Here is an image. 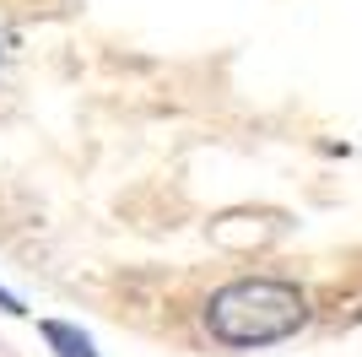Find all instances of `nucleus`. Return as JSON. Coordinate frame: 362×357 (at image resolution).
<instances>
[{"mask_svg": "<svg viewBox=\"0 0 362 357\" xmlns=\"http://www.w3.org/2000/svg\"><path fill=\"white\" fill-rule=\"evenodd\" d=\"M308 293L287 276H238V282L216 287L200 309V325L216 346L233 352H259V346H281L308 325Z\"/></svg>", "mask_w": 362, "mask_h": 357, "instance_id": "nucleus-1", "label": "nucleus"}, {"mask_svg": "<svg viewBox=\"0 0 362 357\" xmlns=\"http://www.w3.org/2000/svg\"><path fill=\"white\" fill-rule=\"evenodd\" d=\"M0 314H16V319L28 314V303H22V298H16L11 287H6V282H0Z\"/></svg>", "mask_w": 362, "mask_h": 357, "instance_id": "nucleus-3", "label": "nucleus"}, {"mask_svg": "<svg viewBox=\"0 0 362 357\" xmlns=\"http://www.w3.org/2000/svg\"><path fill=\"white\" fill-rule=\"evenodd\" d=\"M0 60H6V44H0Z\"/></svg>", "mask_w": 362, "mask_h": 357, "instance_id": "nucleus-4", "label": "nucleus"}, {"mask_svg": "<svg viewBox=\"0 0 362 357\" xmlns=\"http://www.w3.org/2000/svg\"><path fill=\"white\" fill-rule=\"evenodd\" d=\"M38 336H44V346L54 357H103L98 341L81 325H71V319H38Z\"/></svg>", "mask_w": 362, "mask_h": 357, "instance_id": "nucleus-2", "label": "nucleus"}]
</instances>
